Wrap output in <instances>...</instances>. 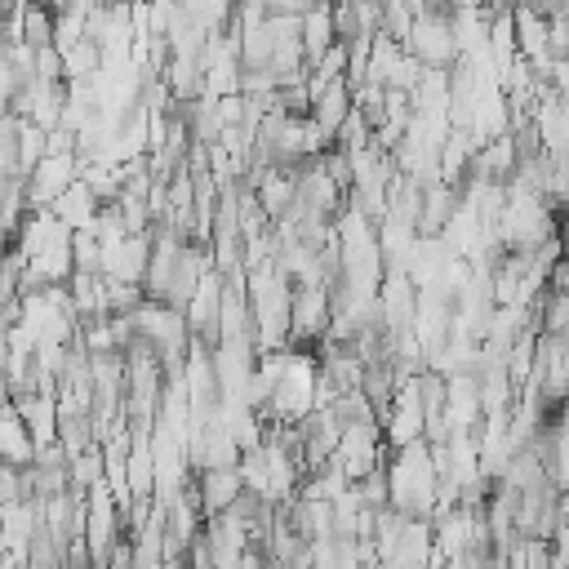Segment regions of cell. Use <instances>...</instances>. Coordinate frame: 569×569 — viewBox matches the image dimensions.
<instances>
[{"instance_id": "6da1fadb", "label": "cell", "mask_w": 569, "mask_h": 569, "mask_svg": "<svg viewBox=\"0 0 569 569\" xmlns=\"http://www.w3.org/2000/svg\"><path fill=\"white\" fill-rule=\"evenodd\" d=\"M191 480H196V498H200L204 520L231 511V502L244 493V471L240 467H200Z\"/></svg>"}, {"instance_id": "7a4b0ae2", "label": "cell", "mask_w": 569, "mask_h": 569, "mask_svg": "<svg viewBox=\"0 0 569 569\" xmlns=\"http://www.w3.org/2000/svg\"><path fill=\"white\" fill-rule=\"evenodd\" d=\"M36 453H40V445L27 431V422L18 418L13 400H0V462L4 467H31Z\"/></svg>"}, {"instance_id": "3957f363", "label": "cell", "mask_w": 569, "mask_h": 569, "mask_svg": "<svg viewBox=\"0 0 569 569\" xmlns=\"http://www.w3.org/2000/svg\"><path fill=\"white\" fill-rule=\"evenodd\" d=\"M356 111V98H351V84L347 80H338V84H329L316 102H311V124L333 142L338 133H342V124H347V116Z\"/></svg>"}, {"instance_id": "277c9868", "label": "cell", "mask_w": 569, "mask_h": 569, "mask_svg": "<svg viewBox=\"0 0 569 569\" xmlns=\"http://www.w3.org/2000/svg\"><path fill=\"white\" fill-rule=\"evenodd\" d=\"M338 44V31H333V4L329 9H311L302 13V53H307V71Z\"/></svg>"}, {"instance_id": "5b68a950", "label": "cell", "mask_w": 569, "mask_h": 569, "mask_svg": "<svg viewBox=\"0 0 569 569\" xmlns=\"http://www.w3.org/2000/svg\"><path fill=\"white\" fill-rule=\"evenodd\" d=\"M400 53H405V44H400V40H391L387 31H378V36H373V44H369L365 84H382V89H387V76H391V67L400 62Z\"/></svg>"}, {"instance_id": "8992f818", "label": "cell", "mask_w": 569, "mask_h": 569, "mask_svg": "<svg viewBox=\"0 0 569 569\" xmlns=\"http://www.w3.org/2000/svg\"><path fill=\"white\" fill-rule=\"evenodd\" d=\"M453 9H489V4H498V0H449Z\"/></svg>"}, {"instance_id": "52a82bcc", "label": "cell", "mask_w": 569, "mask_h": 569, "mask_svg": "<svg viewBox=\"0 0 569 569\" xmlns=\"http://www.w3.org/2000/svg\"><path fill=\"white\" fill-rule=\"evenodd\" d=\"M120 4H147V0H120Z\"/></svg>"}, {"instance_id": "ba28073f", "label": "cell", "mask_w": 569, "mask_h": 569, "mask_svg": "<svg viewBox=\"0 0 569 569\" xmlns=\"http://www.w3.org/2000/svg\"><path fill=\"white\" fill-rule=\"evenodd\" d=\"M409 4H422V0H409Z\"/></svg>"}]
</instances>
